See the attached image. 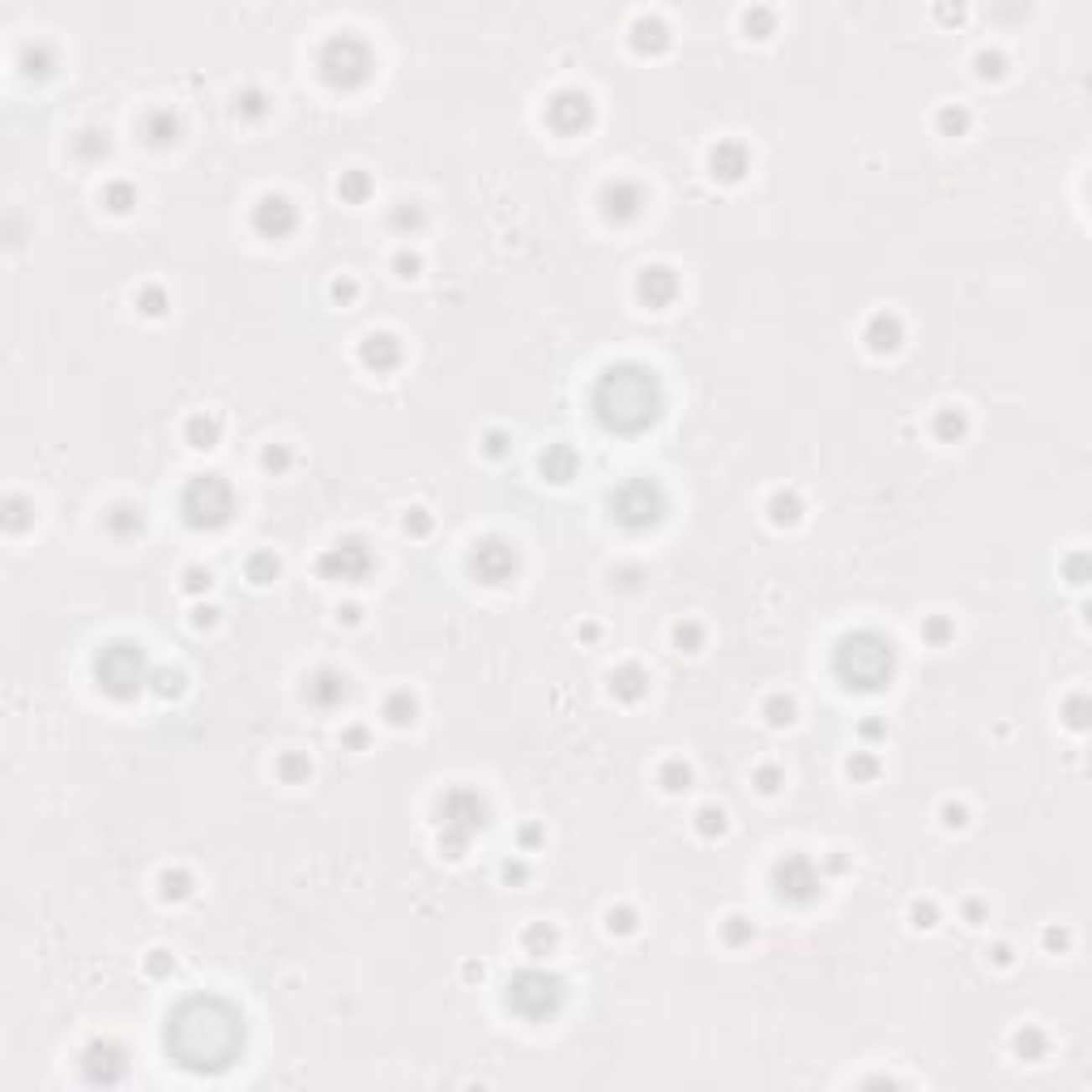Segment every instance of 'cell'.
<instances>
[{
	"label": "cell",
	"mask_w": 1092,
	"mask_h": 1092,
	"mask_svg": "<svg viewBox=\"0 0 1092 1092\" xmlns=\"http://www.w3.org/2000/svg\"><path fill=\"white\" fill-rule=\"evenodd\" d=\"M610 508H614V520H624L628 530H644V525H657V520H661V512H666V495H661V487L649 483V479H632V483H624L619 491H614Z\"/></svg>",
	"instance_id": "cell-7"
},
{
	"label": "cell",
	"mask_w": 1092,
	"mask_h": 1092,
	"mask_svg": "<svg viewBox=\"0 0 1092 1092\" xmlns=\"http://www.w3.org/2000/svg\"><path fill=\"white\" fill-rule=\"evenodd\" d=\"M363 193H367V179H363L359 171L342 179V197H350V201H355V197H363Z\"/></svg>",
	"instance_id": "cell-30"
},
{
	"label": "cell",
	"mask_w": 1092,
	"mask_h": 1092,
	"mask_svg": "<svg viewBox=\"0 0 1092 1092\" xmlns=\"http://www.w3.org/2000/svg\"><path fill=\"white\" fill-rule=\"evenodd\" d=\"M759 781H764V789H777V773H773V769L759 773Z\"/></svg>",
	"instance_id": "cell-43"
},
{
	"label": "cell",
	"mask_w": 1092,
	"mask_h": 1092,
	"mask_svg": "<svg viewBox=\"0 0 1092 1092\" xmlns=\"http://www.w3.org/2000/svg\"><path fill=\"white\" fill-rule=\"evenodd\" d=\"M469 567H474V572H479L487 585H499V581H508V577H512L516 555H512V546H508V542H499V538H487V542H479V546H474V555H469Z\"/></svg>",
	"instance_id": "cell-13"
},
{
	"label": "cell",
	"mask_w": 1092,
	"mask_h": 1092,
	"mask_svg": "<svg viewBox=\"0 0 1092 1092\" xmlns=\"http://www.w3.org/2000/svg\"><path fill=\"white\" fill-rule=\"evenodd\" d=\"M504 999H508V1007H512L516 1016L546 1020V1016H555L559 1003H563V981L551 977V973H542V969H525V973H516V977L508 981Z\"/></svg>",
	"instance_id": "cell-5"
},
{
	"label": "cell",
	"mask_w": 1092,
	"mask_h": 1092,
	"mask_svg": "<svg viewBox=\"0 0 1092 1092\" xmlns=\"http://www.w3.org/2000/svg\"><path fill=\"white\" fill-rule=\"evenodd\" d=\"M832 670L845 687H858V691H875L879 683H888L892 675V644L879 636V632H853L836 644V657H832Z\"/></svg>",
	"instance_id": "cell-3"
},
{
	"label": "cell",
	"mask_w": 1092,
	"mask_h": 1092,
	"mask_svg": "<svg viewBox=\"0 0 1092 1092\" xmlns=\"http://www.w3.org/2000/svg\"><path fill=\"white\" fill-rule=\"evenodd\" d=\"M769 713H773V722L781 726V722H789L794 708H789V700H773V704H769Z\"/></svg>",
	"instance_id": "cell-34"
},
{
	"label": "cell",
	"mask_w": 1092,
	"mask_h": 1092,
	"mask_svg": "<svg viewBox=\"0 0 1092 1092\" xmlns=\"http://www.w3.org/2000/svg\"><path fill=\"white\" fill-rule=\"evenodd\" d=\"M128 201H132V188H128V184H111V188H107V205H111L116 214H124Z\"/></svg>",
	"instance_id": "cell-28"
},
{
	"label": "cell",
	"mask_w": 1092,
	"mask_h": 1092,
	"mask_svg": "<svg viewBox=\"0 0 1092 1092\" xmlns=\"http://www.w3.org/2000/svg\"><path fill=\"white\" fill-rule=\"evenodd\" d=\"M546 120H551V128H559V132H581V128L593 120L589 94H581V90H559L555 99L546 103Z\"/></svg>",
	"instance_id": "cell-11"
},
{
	"label": "cell",
	"mask_w": 1092,
	"mask_h": 1092,
	"mask_svg": "<svg viewBox=\"0 0 1092 1092\" xmlns=\"http://www.w3.org/2000/svg\"><path fill=\"white\" fill-rule=\"evenodd\" d=\"M158 691H163V696H175V691H179V675H158Z\"/></svg>",
	"instance_id": "cell-36"
},
{
	"label": "cell",
	"mask_w": 1092,
	"mask_h": 1092,
	"mask_svg": "<svg viewBox=\"0 0 1092 1092\" xmlns=\"http://www.w3.org/2000/svg\"><path fill=\"white\" fill-rule=\"evenodd\" d=\"M661 385L657 375L640 363H619V367H606L598 375V389H593V410L602 418V427L610 432H644V427L661 414Z\"/></svg>",
	"instance_id": "cell-2"
},
{
	"label": "cell",
	"mask_w": 1092,
	"mask_h": 1092,
	"mask_svg": "<svg viewBox=\"0 0 1092 1092\" xmlns=\"http://www.w3.org/2000/svg\"><path fill=\"white\" fill-rule=\"evenodd\" d=\"M308 696H312L316 704H324V708H329V704H338V700L346 696V679H342V675H334V670H320V675L308 683Z\"/></svg>",
	"instance_id": "cell-19"
},
{
	"label": "cell",
	"mask_w": 1092,
	"mask_h": 1092,
	"mask_svg": "<svg viewBox=\"0 0 1092 1092\" xmlns=\"http://www.w3.org/2000/svg\"><path fill=\"white\" fill-rule=\"evenodd\" d=\"M632 34H636V47H666V26H661L657 18H636V26H632Z\"/></svg>",
	"instance_id": "cell-22"
},
{
	"label": "cell",
	"mask_w": 1092,
	"mask_h": 1092,
	"mask_svg": "<svg viewBox=\"0 0 1092 1092\" xmlns=\"http://www.w3.org/2000/svg\"><path fill=\"white\" fill-rule=\"evenodd\" d=\"M363 363L375 367V371L393 367V363H397V342H393V338H367V342H363Z\"/></svg>",
	"instance_id": "cell-21"
},
{
	"label": "cell",
	"mask_w": 1092,
	"mask_h": 1092,
	"mask_svg": "<svg viewBox=\"0 0 1092 1092\" xmlns=\"http://www.w3.org/2000/svg\"><path fill=\"white\" fill-rule=\"evenodd\" d=\"M614 691H619V696H628V700H636V696L644 691V675H640L636 666H624L619 675H614Z\"/></svg>",
	"instance_id": "cell-24"
},
{
	"label": "cell",
	"mask_w": 1092,
	"mask_h": 1092,
	"mask_svg": "<svg viewBox=\"0 0 1092 1092\" xmlns=\"http://www.w3.org/2000/svg\"><path fill=\"white\" fill-rule=\"evenodd\" d=\"M542 474L551 483H567L577 474V453L567 448V444H551L546 453H542Z\"/></svg>",
	"instance_id": "cell-17"
},
{
	"label": "cell",
	"mask_w": 1092,
	"mask_h": 1092,
	"mask_svg": "<svg viewBox=\"0 0 1092 1092\" xmlns=\"http://www.w3.org/2000/svg\"><path fill=\"white\" fill-rule=\"evenodd\" d=\"M299 773H308L303 759H287V777H299Z\"/></svg>",
	"instance_id": "cell-38"
},
{
	"label": "cell",
	"mask_w": 1092,
	"mask_h": 1092,
	"mask_svg": "<svg viewBox=\"0 0 1092 1092\" xmlns=\"http://www.w3.org/2000/svg\"><path fill=\"white\" fill-rule=\"evenodd\" d=\"M158 303H163V299H158V291H150V295H146V312H163Z\"/></svg>",
	"instance_id": "cell-44"
},
{
	"label": "cell",
	"mask_w": 1092,
	"mask_h": 1092,
	"mask_svg": "<svg viewBox=\"0 0 1092 1092\" xmlns=\"http://www.w3.org/2000/svg\"><path fill=\"white\" fill-rule=\"evenodd\" d=\"M981 73H999V56H981Z\"/></svg>",
	"instance_id": "cell-41"
},
{
	"label": "cell",
	"mask_w": 1092,
	"mask_h": 1092,
	"mask_svg": "<svg viewBox=\"0 0 1092 1092\" xmlns=\"http://www.w3.org/2000/svg\"><path fill=\"white\" fill-rule=\"evenodd\" d=\"M265 465H269V469H273V465H287V453H282V448H269V453H265Z\"/></svg>",
	"instance_id": "cell-37"
},
{
	"label": "cell",
	"mask_w": 1092,
	"mask_h": 1092,
	"mask_svg": "<svg viewBox=\"0 0 1092 1092\" xmlns=\"http://www.w3.org/2000/svg\"><path fill=\"white\" fill-rule=\"evenodd\" d=\"M367 567H371V555H367V546H363L359 538H346V542L329 546V551L320 555V572H324L329 581H359Z\"/></svg>",
	"instance_id": "cell-10"
},
{
	"label": "cell",
	"mask_w": 1092,
	"mask_h": 1092,
	"mask_svg": "<svg viewBox=\"0 0 1092 1092\" xmlns=\"http://www.w3.org/2000/svg\"><path fill=\"white\" fill-rule=\"evenodd\" d=\"M943 124H947V128H952V124L960 128V124H965V116H960V111H943Z\"/></svg>",
	"instance_id": "cell-42"
},
{
	"label": "cell",
	"mask_w": 1092,
	"mask_h": 1092,
	"mask_svg": "<svg viewBox=\"0 0 1092 1092\" xmlns=\"http://www.w3.org/2000/svg\"><path fill=\"white\" fill-rule=\"evenodd\" d=\"M295 226V210H291V201L287 197H265L261 205H256V230L261 235H287Z\"/></svg>",
	"instance_id": "cell-15"
},
{
	"label": "cell",
	"mask_w": 1092,
	"mask_h": 1092,
	"mask_svg": "<svg viewBox=\"0 0 1092 1092\" xmlns=\"http://www.w3.org/2000/svg\"><path fill=\"white\" fill-rule=\"evenodd\" d=\"M320 69H324V81H334V85H359L371 69V56L355 34H338V39L324 43Z\"/></svg>",
	"instance_id": "cell-8"
},
{
	"label": "cell",
	"mask_w": 1092,
	"mask_h": 1092,
	"mask_svg": "<svg viewBox=\"0 0 1092 1092\" xmlns=\"http://www.w3.org/2000/svg\"><path fill=\"white\" fill-rule=\"evenodd\" d=\"M188 440H193L197 448H210L218 440V422L214 418H193V422H188Z\"/></svg>",
	"instance_id": "cell-25"
},
{
	"label": "cell",
	"mask_w": 1092,
	"mask_h": 1092,
	"mask_svg": "<svg viewBox=\"0 0 1092 1092\" xmlns=\"http://www.w3.org/2000/svg\"><path fill=\"white\" fill-rule=\"evenodd\" d=\"M675 291H679V282H675L670 269L653 265V269L640 273V299H644L649 308H666V303L675 299Z\"/></svg>",
	"instance_id": "cell-16"
},
{
	"label": "cell",
	"mask_w": 1092,
	"mask_h": 1092,
	"mask_svg": "<svg viewBox=\"0 0 1092 1092\" xmlns=\"http://www.w3.org/2000/svg\"><path fill=\"white\" fill-rule=\"evenodd\" d=\"M248 572H252V581H256V585H265V581H273V577H277V559H273V555H252Z\"/></svg>",
	"instance_id": "cell-26"
},
{
	"label": "cell",
	"mask_w": 1092,
	"mask_h": 1092,
	"mask_svg": "<svg viewBox=\"0 0 1092 1092\" xmlns=\"http://www.w3.org/2000/svg\"><path fill=\"white\" fill-rule=\"evenodd\" d=\"M960 427H965V418H960V414H943V418H939V432H943V436L960 432Z\"/></svg>",
	"instance_id": "cell-35"
},
{
	"label": "cell",
	"mask_w": 1092,
	"mask_h": 1092,
	"mask_svg": "<svg viewBox=\"0 0 1092 1092\" xmlns=\"http://www.w3.org/2000/svg\"><path fill=\"white\" fill-rule=\"evenodd\" d=\"M244 1050V1016L226 999L197 994L167 1016V1054L188 1071H226Z\"/></svg>",
	"instance_id": "cell-1"
},
{
	"label": "cell",
	"mask_w": 1092,
	"mask_h": 1092,
	"mask_svg": "<svg viewBox=\"0 0 1092 1092\" xmlns=\"http://www.w3.org/2000/svg\"><path fill=\"white\" fill-rule=\"evenodd\" d=\"M696 640H700V632H696V628H687V632L679 628V644H696Z\"/></svg>",
	"instance_id": "cell-40"
},
{
	"label": "cell",
	"mask_w": 1092,
	"mask_h": 1092,
	"mask_svg": "<svg viewBox=\"0 0 1092 1092\" xmlns=\"http://www.w3.org/2000/svg\"><path fill=\"white\" fill-rule=\"evenodd\" d=\"M777 892H781L785 900H798V905H806V900H815V892H820V879H815L811 862H806V858H798V853H789L785 862H777Z\"/></svg>",
	"instance_id": "cell-12"
},
{
	"label": "cell",
	"mask_w": 1092,
	"mask_h": 1092,
	"mask_svg": "<svg viewBox=\"0 0 1092 1092\" xmlns=\"http://www.w3.org/2000/svg\"><path fill=\"white\" fill-rule=\"evenodd\" d=\"M444 828H448V849H461L469 832H479V828H483V802H479V794H465V789L448 794V802H444Z\"/></svg>",
	"instance_id": "cell-9"
},
{
	"label": "cell",
	"mask_w": 1092,
	"mask_h": 1092,
	"mask_svg": "<svg viewBox=\"0 0 1092 1092\" xmlns=\"http://www.w3.org/2000/svg\"><path fill=\"white\" fill-rule=\"evenodd\" d=\"M85 1079L94 1084H120L124 1079V1054L116 1046H90L85 1050Z\"/></svg>",
	"instance_id": "cell-14"
},
{
	"label": "cell",
	"mask_w": 1092,
	"mask_h": 1092,
	"mask_svg": "<svg viewBox=\"0 0 1092 1092\" xmlns=\"http://www.w3.org/2000/svg\"><path fill=\"white\" fill-rule=\"evenodd\" d=\"M700 828H704V832H722V811H713V806H708V811H700Z\"/></svg>",
	"instance_id": "cell-33"
},
{
	"label": "cell",
	"mask_w": 1092,
	"mask_h": 1092,
	"mask_svg": "<svg viewBox=\"0 0 1092 1092\" xmlns=\"http://www.w3.org/2000/svg\"><path fill=\"white\" fill-rule=\"evenodd\" d=\"M636 210H640V188H636V184H624V179H619V184L606 188V214H610V218H632Z\"/></svg>",
	"instance_id": "cell-18"
},
{
	"label": "cell",
	"mask_w": 1092,
	"mask_h": 1092,
	"mask_svg": "<svg viewBox=\"0 0 1092 1092\" xmlns=\"http://www.w3.org/2000/svg\"><path fill=\"white\" fill-rule=\"evenodd\" d=\"M389 713H393V722H406V717H414V700H406V696H393Z\"/></svg>",
	"instance_id": "cell-31"
},
{
	"label": "cell",
	"mask_w": 1092,
	"mask_h": 1092,
	"mask_svg": "<svg viewBox=\"0 0 1092 1092\" xmlns=\"http://www.w3.org/2000/svg\"><path fill=\"white\" fill-rule=\"evenodd\" d=\"M900 342V324L892 320V316H875L871 320V346L875 350H892Z\"/></svg>",
	"instance_id": "cell-23"
},
{
	"label": "cell",
	"mask_w": 1092,
	"mask_h": 1092,
	"mask_svg": "<svg viewBox=\"0 0 1092 1092\" xmlns=\"http://www.w3.org/2000/svg\"><path fill=\"white\" fill-rule=\"evenodd\" d=\"M687 785V769L683 764H666V789H683Z\"/></svg>",
	"instance_id": "cell-32"
},
{
	"label": "cell",
	"mask_w": 1092,
	"mask_h": 1092,
	"mask_svg": "<svg viewBox=\"0 0 1092 1092\" xmlns=\"http://www.w3.org/2000/svg\"><path fill=\"white\" fill-rule=\"evenodd\" d=\"M713 171H717L722 179H738V175L747 171V154H743V146H734V141L717 146V150H713Z\"/></svg>",
	"instance_id": "cell-20"
},
{
	"label": "cell",
	"mask_w": 1092,
	"mask_h": 1092,
	"mask_svg": "<svg viewBox=\"0 0 1092 1092\" xmlns=\"http://www.w3.org/2000/svg\"><path fill=\"white\" fill-rule=\"evenodd\" d=\"M230 508H235V495L218 474H201V479H193L184 491V516H188V525H197V530L222 525L230 516Z\"/></svg>",
	"instance_id": "cell-6"
},
{
	"label": "cell",
	"mask_w": 1092,
	"mask_h": 1092,
	"mask_svg": "<svg viewBox=\"0 0 1092 1092\" xmlns=\"http://www.w3.org/2000/svg\"><path fill=\"white\" fill-rule=\"evenodd\" d=\"M94 679H99V687L116 700L137 696L141 683H146V653H141V644H132V640L107 644L94 657Z\"/></svg>",
	"instance_id": "cell-4"
},
{
	"label": "cell",
	"mask_w": 1092,
	"mask_h": 1092,
	"mask_svg": "<svg viewBox=\"0 0 1092 1092\" xmlns=\"http://www.w3.org/2000/svg\"><path fill=\"white\" fill-rule=\"evenodd\" d=\"M171 137H175V120H171L167 111H158V116L150 120V141H158V146H163V141H171Z\"/></svg>",
	"instance_id": "cell-27"
},
{
	"label": "cell",
	"mask_w": 1092,
	"mask_h": 1092,
	"mask_svg": "<svg viewBox=\"0 0 1092 1092\" xmlns=\"http://www.w3.org/2000/svg\"><path fill=\"white\" fill-rule=\"evenodd\" d=\"M773 516H777V520H794V516H798V499H794V495H777V499H773Z\"/></svg>",
	"instance_id": "cell-29"
},
{
	"label": "cell",
	"mask_w": 1092,
	"mask_h": 1092,
	"mask_svg": "<svg viewBox=\"0 0 1092 1092\" xmlns=\"http://www.w3.org/2000/svg\"><path fill=\"white\" fill-rule=\"evenodd\" d=\"M853 773H858V777H871L875 764H871V759H858V764H853Z\"/></svg>",
	"instance_id": "cell-39"
}]
</instances>
